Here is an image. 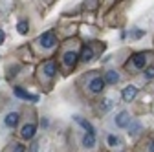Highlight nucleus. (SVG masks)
<instances>
[{"mask_svg":"<svg viewBox=\"0 0 154 152\" xmlns=\"http://www.w3.org/2000/svg\"><path fill=\"white\" fill-rule=\"evenodd\" d=\"M38 42H41L44 48H53V46H57V37L53 35V31H46V33L41 35Z\"/></svg>","mask_w":154,"mask_h":152,"instance_id":"f257e3e1","label":"nucleus"},{"mask_svg":"<svg viewBox=\"0 0 154 152\" xmlns=\"http://www.w3.org/2000/svg\"><path fill=\"white\" fill-rule=\"evenodd\" d=\"M114 123H116V126H119V128H125V126H128L130 125V116H128V112H119L118 116H116V119H114Z\"/></svg>","mask_w":154,"mask_h":152,"instance_id":"f03ea898","label":"nucleus"},{"mask_svg":"<svg viewBox=\"0 0 154 152\" xmlns=\"http://www.w3.org/2000/svg\"><path fill=\"white\" fill-rule=\"evenodd\" d=\"M105 79H101V77H94L90 83H88V88L94 92V93H99V92H103V88H105Z\"/></svg>","mask_w":154,"mask_h":152,"instance_id":"7ed1b4c3","label":"nucleus"},{"mask_svg":"<svg viewBox=\"0 0 154 152\" xmlns=\"http://www.w3.org/2000/svg\"><path fill=\"white\" fill-rule=\"evenodd\" d=\"M132 64H134V68H145L147 55L145 53H134L132 55Z\"/></svg>","mask_w":154,"mask_h":152,"instance_id":"20e7f679","label":"nucleus"},{"mask_svg":"<svg viewBox=\"0 0 154 152\" xmlns=\"http://www.w3.org/2000/svg\"><path fill=\"white\" fill-rule=\"evenodd\" d=\"M121 96H123V99H125L127 103H130L134 97L138 96V88L134 86V84H130V86H127V88L123 90V93H121Z\"/></svg>","mask_w":154,"mask_h":152,"instance_id":"39448f33","label":"nucleus"},{"mask_svg":"<svg viewBox=\"0 0 154 152\" xmlns=\"http://www.w3.org/2000/svg\"><path fill=\"white\" fill-rule=\"evenodd\" d=\"M15 96H17V97H20V99H26V101H28V99H29V101H38V96L28 93V92L22 90L20 86H17V88H15Z\"/></svg>","mask_w":154,"mask_h":152,"instance_id":"423d86ee","label":"nucleus"},{"mask_svg":"<svg viewBox=\"0 0 154 152\" xmlns=\"http://www.w3.org/2000/svg\"><path fill=\"white\" fill-rule=\"evenodd\" d=\"M35 132H37V126H35L33 123H28V125L22 126V132H20V134H22L24 139H31V138L35 136Z\"/></svg>","mask_w":154,"mask_h":152,"instance_id":"0eeeda50","label":"nucleus"},{"mask_svg":"<svg viewBox=\"0 0 154 152\" xmlns=\"http://www.w3.org/2000/svg\"><path fill=\"white\" fill-rule=\"evenodd\" d=\"M63 62H64V66L73 68L75 62H77V53H73V51H66L64 57H63Z\"/></svg>","mask_w":154,"mask_h":152,"instance_id":"6e6552de","label":"nucleus"},{"mask_svg":"<svg viewBox=\"0 0 154 152\" xmlns=\"http://www.w3.org/2000/svg\"><path fill=\"white\" fill-rule=\"evenodd\" d=\"M18 119H20V116H18L17 112H9L8 116H6V119H4V123H6V126L15 128V126H17V123H18Z\"/></svg>","mask_w":154,"mask_h":152,"instance_id":"1a4fd4ad","label":"nucleus"},{"mask_svg":"<svg viewBox=\"0 0 154 152\" xmlns=\"http://www.w3.org/2000/svg\"><path fill=\"white\" fill-rule=\"evenodd\" d=\"M83 145L86 148H94L95 147V132H86L83 136Z\"/></svg>","mask_w":154,"mask_h":152,"instance_id":"9d476101","label":"nucleus"},{"mask_svg":"<svg viewBox=\"0 0 154 152\" xmlns=\"http://www.w3.org/2000/svg\"><path fill=\"white\" fill-rule=\"evenodd\" d=\"M105 81H106L108 84H116V83L119 81V75H118V71H114V70L106 71V75H105Z\"/></svg>","mask_w":154,"mask_h":152,"instance_id":"9b49d317","label":"nucleus"},{"mask_svg":"<svg viewBox=\"0 0 154 152\" xmlns=\"http://www.w3.org/2000/svg\"><path fill=\"white\" fill-rule=\"evenodd\" d=\"M92 57H94V50H92L90 46H85L83 51H81V61L88 62V61H92Z\"/></svg>","mask_w":154,"mask_h":152,"instance_id":"f8f14e48","label":"nucleus"},{"mask_svg":"<svg viewBox=\"0 0 154 152\" xmlns=\"http://www.w3.org/2000/svg\"><path fill=\"white\" fill-rule=\"evenodd\" d=\"M44 73H46V77H53V75L57 73L55 62H46V64H44Z\"/></svg>","mask_w":154,"mask_h":152,"instance_id":"ddd939ff","label":"nucleus"},{"mask_svg":"<svg viewBox=\"0 0 154 152\" xmlns=\"http://www.w3.org/2000/svg\"><path fill=\"white\" fill-rule=\"evenodd\" d=\"M75 121L79 123V125H81V126H83V128H85L86 132H95V130H94V126H92V125H90L88 121H85L83 117H79V116H77V117H75Z\"/></svg>","mask_w":154,"mask_h":152,"instance_id":"4468645a","label":"nucleus"},{"mask_svg":"<svg viewBox=\"0 0 154 152\" xmlns=\"http://www.w3.org/2000/svg\"><path fill=\"white\" fill-rule=\"evenodd\" d=\"M17 29H18V33H20V35H26V33H28V29H29L28 20H20V22L17 24Z\"/></svg>","mask_w":154,"mask_h":152,"instance_id":"2eb2a0df","label":"nucleus"},{"mask_svg":"<svg viewBox=\"0 0 154 152\" xmlns=\"http://www.w3.org/2000/svg\"><path fill=\"white\" fill-rule=\"evenodd\" d=\"M128 130H130L132 136H136L138 132L141 130V125H140V123H130V125H128Z\"/></svg>","mask_w":154,"mask_h":152,"instance_id":"dca6fc26","label":"nucleus"},{"mask_svg":"<svg viewBox=\"0 0 154 152\" xmlns=\"http://www.w3.org/2000/svg\"><path fill=\"white\" fill-rule=\"evenodd\" d=\"M145 79H147V81L154 79V66H149V68L145 70Z\"/></svg>","mask_w":154,"mask_h":152,"instance_id":"f3484780","label":"nucleus"},{"mask_svg":"<svg viewBox=\"0 0 154 152\" xmlns=\"http://www.w3.org/2000/svg\"><path fill=\"white\" fill-rule=\"evenodd\" d=\"M110 108H112V99H105V101H103L101 110H103V112H106V110H110Z\"/></svg>","mask_w":154,"mask_h":152,"instance_id":"a211bd4d","label":"nucleus"},{"mask_svg":"<svg viewBox=\"0 0 154 152\" xmlns=\"http://www.w3.org/2000/svg\"><path fill=\"white\" fill-rule=\"evenodd\" d=\"M118 143H119V138H118V136H108V145H110V147L118 145Z\"/></svg>","mask_w":154,"mask_h":152,"instance_id":"6ab92c4d","label":"nucleus"},{"mask_svg":"<svg viewBox=\"0 0 154 152\" xmlns=\"http://www.w3.org/2000/svg\"><path fill=\"white\" fill-rule=\"evenodd\" d=\"M15 152H24V147L22 145H15Z\"/></svg>","mask_w":154,"mask_h":152,"instance_id":"aec40b11","label":"nucleus"},{"mask_svg":"<svg viewBox=\"0 0 154 152\" xmlns=\"http://www.w3.org/2000/svg\"><path fill=\"white\" fill-rule=\"evenodd\" d=\"M4 39H6V35H4V31H2V29H0V44L4 42Z\"/></svg>","mask_w":154,"mask_h":152,"instance_id":"412c9836","label":"nucleus"},{"mask_svg":"<svg viewBox=\"0 0 154 152\" xmlns=\"http://www.w3.org/2000/svg\"><path fill=\"white\" fill-rule=\"evenodd\" d=\"M149 152H154V141H150V147H149Z\"/></svg>","mask_w":154,"mask_h":152,"instance_id":"4be33fe9","label":"nucleus"}]
</instances>
